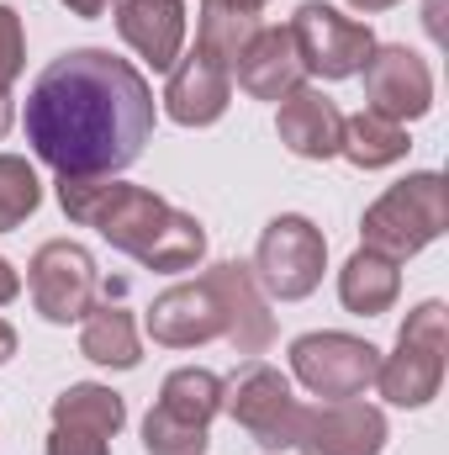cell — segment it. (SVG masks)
Returning a JSON list of instances; mask_svg holds the SVG:
<instances>
[{
  "label": "cell",
  "instance_id": "obj_6",
  "mask_svg": "<svg viewBox=\"0 0 449 455\" xmlns=\"http://www.w3.org/2000/svg\"><path fill=\"white\" fill-rule=\"evenodd\" d=\"M291 43H296V53H302V69H312V75H323V80L359 75L365 59L375 53L370 27L338 16L334 5H318V0L296 11V21H291Z\"/></svg>",
  "mask_w": 449,
  "mask_h": 455
},
{
  "label": "cell",
  "instance_id": "obj_26",
  "mask_svg": "<svg viewBox=\"0 0 449 455\" xmlns=\"http://www.w3.org/2000/svg\"><path fill=\"white\" fill-rule=\"evenodd\" d=\"M16 75H21V21L11 5H0V96Z\"/></svg>",
  "mask_w": 449,
  "mask_h": 455
},
{
  "label": "cell",
  "instance_id": "obj_20",
  "mask_svg": "<svg viewBox=\"0 0 449 455\" xmlns=\"http://www.w3.org/2000/svg\"><path fill=\"white\" fill-rule=\"evenodd\" d=\"M223 408V381L212 371H175L164 381V397H159V413L180 419V424H196L207 429V419Z\"/></svg>",
  "mask_w": 449,
  "mask_h": 455
},
{
  "label": "cell",
  "instance_id": "obj_29",
  "mask_svg": "<svg viewBox=\"0 0 449 455\" xmlns=\"http://www.w3.org/2000/svg\"><path fill=\"white\" fill-rule=\"evenodd\" d=\"M64 5H69L75 16H101V11H106V0H64Z\"/></svg>",
  "mask_w": 449,
  "mask_h": 455
},
{
  "label": "cell",
  "instance_id": "obj_9",
  "mask_svg": "<svg viewBox=\"0 0 449 455\" xmlns=\"http://www.w3.org/2000/svg\"><path fill=\"white\" fill-rule=\"evenodd\" d=\"M32 297H37L43 318H53V323L85 318L91 297H96V259L80 243H43L32 259Z\"/></svg>",
  "mask_w": 449,
  "mask_h": 455
},
{
  "label": "cell",
  "instance_id": "obj_4",
  "mask_svg": "<svg viewBox=\"0 0 449 455\" xmlns=\"http://www.w3.org/2000/svg\"><path fill=\"white\" fill-rule=\"evenodd\" d=\"M439 376H445V307L423 302L402 323L397 355L375 371V381H381V397H391L402 408H418L439 392Z\"/></svg>",
  "mask_w": 449,
  "mask_h": 455
},
{
  "label": "cell",
  "instance_id": "obj_31",
  "mask_svg": "<svg viewBox=\"0 0 449 455\" xmlns=\"http://www.w3.org/2000/svg\"><path fill=\"white\" fill-rule=\"evenodd\" d=\"M16 355V334H11V323H0V365Z\"/></svg>",
  "mask_w": 449,
  "mask_h": 455
},
{
  "label": "cell",
  "instance_id": "obj_23",
  "mask_svg": "<svg viewBox=\"0 0 449 455\" xmlns=\"http://www.w3.org/2000/svg\"><path fill=\"white\" fill-rule=\"evenodd\" d=\"M254 16H243V11H227V5H207V16H201V53H212L217 64H238V53L254 43Z\"/></svg>",
  "mask_w": 449,
  "mask_h": 455
},
{
  "label": "cell",
  "instance_id": "obj_33",
  "mask_svg": "<svg viewBox=\"0 0 449 455\" xmlns=\"http://www.w3.org/2000/svg\"><path fill=\"white\" fill-rule=\"evenodd\" d=\"M5 127H11V107H5V96H0V138H5Z\"/></svg>",
  "mask_w": 449,
  "mask_h": 455
},
{
  "label": "cell",
  "instance_id": "obj_15",
  "mask_svg": "<svg viewBox=\"0 0 449 455\" xmlns=\"http://www.w3.org/2000/svg\"><path fill=\"white\" fill-rule=\"evenodd\" d=\"M148 334L159 344H175V349L223 334V313H217V297L207 291V281H201V286H175V291H164V297L148 307Z\"/></svg>",
  "mask_w": 449,
  "mask_h": 455
},
{
  "label": "cell",
  "instance_id": "obj_5",
  "mask_svg": "<svg viewBox=\"0 0 449 455\" xmlns=\"http://www.w3.org/2000/svg\"><path fill=\"white\" fill-rule=\"evenodd\" d=\"M227 413H232L264 451H286V445H296V435H302V408H296L286 376L270 371V365H259V360L232 376Z\"/></svg>",
  "mask_w": 449,
  "mask_h": 455
},
{
  "label": "cell",
  "instance_id": "obj_13",
  "mask_svg": "<svg viewBox=\"0 0 449 455\" xmlns=\"http://www.w3.org/2000/svg\"><path fill=\"white\" fill-rule=\"evenodd\" d=\"M116 32L154 69H175L180 37H185V5L180 0H116Z\"/></svg>",
  "mask_w": 449,
  "mask_h": 455
},
{
  "label": "cell",
  "instance_id": "obj_24",
  "mask_svg": "<svg viewBox=\"0 0 449 455\" xmlns=\"http://www.w3.org/2000/svg\"><path fill=\"white\" fill-rule=\"evenodd\" d=\"M37 202H43V186H37L32 164H27V159L0 154V233H5V228H16L21 218H32V212H37Z\"/></svg>",
  "mask_w": 449,
  "mask_h": 455
},
{
  "label": "cell",
  "instance_id": "obj_8",
  "mask_svg": "<svg viewBox=\"0 0 449 455\" xmlns=\"http://www.w3.org/2000/svg\"><path fill=\"white\" fill-rule=\"evenodd\" d=\"M323 233L307 223V218H275L259 238V281L275 291V297H307L318 281H323Z\"/></svg>",
  "mask_w": 449,
  "mask_h": 455
},
{
  "label": "cell",
  "instance_id": "obj_14",
  "mask_svg": "<svg viewBox=\"0 0 449 455\" xmlns=\"http://www.w3.org/2000/svg\"><path fill=\"white\" fill-rule=\"evenodd\" d=\"M227 91H232L227 64H217L212 53L196 48V53L169 75L164 101H169V116H175V122H185V127H207V122H217V116L227 112Z\"/></svg>",
  "mask_w": 449,
  "mask_h": 455
},
{
  "label": "cell",
  "instance_id": "obj_27",
  "mask_svg": "<svg viewBox=\"0 0 449 455\" xmlns=\"http://www.w3.org/2000/svg\"><path fill=\"white\" fill-rule=\"evenodd\" d=\"M48 455H106V440H101V435H91V429H69V424H53Z\"/></svg>",
  "mask_w": 449,
  "mask_h": 455
},
{
  "label": "cell",
  "instance_id": "obj_16",
  "mask_svg": "<svg viewBox=\"0 0 449 455\" xmlns=\"http://www.w3.org/2000/svg\"><path fill=\"white\" fill-rule=\"evenodd\" d=\"M207 291L217 297V313H223V334L238 344V355H259L270 344V313L264 302L254 297L243 265H217L207 275Z\"/></svg>",
  "mask_w": 449,
  "mask_h": 455
},
{
  "label": "cell",
  "instance_id": "obj_18",
  "mask_svg": "<svg viewBox=\"0 0 449 455\" xmlns=\"http://www.w3.org/2000/svg\"><path fill=\"white\" fill-rule=\"evenodd\" d=\"M338 297L349 313H386L397 302V265L375 249H359L338 275Z\"/></svg>",
  "mask_w": 449,
  "mask_h": 455
},
{
  "label": "cell",
  "instance_id": "obj_12",
  "mask_svg": "<svg viewBox=\"0 0 449 455\" xmlns=\"http://www.w3.org/2000/svg\"><path fill=\"white\" fill-rule=\"evenodd\" d=\"M238 85L259 101H280L302 85V53L291 43V27H270V32H254V43L238 53Z\"/></svg>",
  "mask_w": 449,
  "mask_h": 455
},
{
  "label": "cell",
  "instance_id": "obj_11",
  "mask_svg": "<svg viewBox=\"0 0 449 455\" xmlns=\"http://www.w3.org/2000/svg\"><path fill=\"white\" fill-rule=\"evenodd\" d=\"M386 440V424L365 403H334L323 413H302L296 445L307 455H375Z\"/></svg>",
  "mask_w": 449,
  "mask_h": 455
},
{
  "label": "cell",
  "instance_id": "obj_30",
  "mask_svg": "<svg viewBox=\"0 0 449 455\" xmlns=\"http://www.w3.org/2000/svg\"><path fill=\"white\" fill-rule=\"evenodd\" d=\"M207 5H227V11H243V16H254L264 0H207Z\"/></svg>",
  "mask_w": 449,
  "mask_h": 455
},
{
  "label": "cell",
  "instance_id": "obj_25",
  "mask_svg": "<svg viewBox=\"0 0 449 455\" xmlns=\"http://www.w3.org/2000/svg\"><path fill=\"white\" fill-rule=\"evenodd\" d=\"M143 445H148V455H207V429L180 424V419L154 408L143 424Z\"/></svg>",
  "mask_w": 449,
  "mask_h": 455
},
{
  "label": "cell",
  "instance_id": "obj_1",
  "mask_svg": "<svg viewBox=\"0 0 449 455\" xmlns=\"http://www.w3.org/2000/svg\"><path fill=\"white\" fill-rule=\"evenodd\" d=\"M154 132L148 80L106 48L59 53L27 96V143L59 175H116Z\"/></svg>",
  "mask_w": 449,
  "mask_h": 455
},
{
  "label": "cell",
  "instance_id": "obj_21",
  "mask_svg": "<svg viewBox=\"0 0 449 455\" xmlns=\"http://www.w3.org/2000/svg\"><path fill=\"white\" fill-rule=\"evenodd\" d=\"M122 419H127V408H122V397L106 392V387H69V392L53 403V424L91 429V435H101V440H112L116 429H122Z\"/></svg>",
  "mask_w": 449,
  "mask_h": 455
},
{
  "label": "cell",
  "instance_id": "obj_28",
  "mask_svg": "<svg viewBox=\"0 0 449 455\" xmlns=\"http://www.w3.org/2000/svg\"><path fill=\"white\" fill-rule=\"evenodd\" d=\"M16 291H21V281H16V270H11V265L0 259V307H5V302H11Z\"/></svg>",
  "mask_w": 449,
  "mask_h": 455
},
{
  "label": "cell",
  "instance_id": "obj_2",
  "mask_svg": "<svg viewBox=\"0 0 449 455\" xmlns=\"http://www.w3.org/2000/svg\"><path fill=\"white\" fill-rule=\"evenodd\" d=\"M59 202L75 223L101 228L116 249L138 254L154 270H191L207 249V233L196 218L175 212L169 202H159L138 186H116V180H96V175H64Z\"/></svg>",
  "mask_w": 449,
  "mask_h": 455
},
{
  "label": "cell",
  "instance_id": "obj_17",
  "mask_svg": "<svg viewBox=\"0 0 449 455\" xmlns=\"http://www.w3.org/2000/svg\"><path fill=\"white\" fill-rule=\"evenodd\" d=\"M280 143L302 159H328L343 143V116L318 91H291L280 107Z\"/></svg>",
  "mask_w": 449,
  "mask_h": 455
},
{
  "label": "cell",
  "instance_id": "obj_19",
  "mask_svg": "<svg viewBox=\"0 0 449 455\" xmlns=\"http://www.w3.org/2000/svg\"><path fill=\"white\" fill-rule=\"evenodd\" d=\"M338 154H349L359 170H375V164H391V159L407 154V132H402V122H391V116L359 112L354 122H343Z\"/></svg>",
  "mask_w": 449,
  "mask_h": 455
},
{
  "label": "cell",
  "instance_id": "obj_32",
  "mask_svg": "<svg viewBox=\"0 0 449 455\" xmlns=\"http://www.w3.org/2000/svg\"><path fill=\"white\" fill-rule=\"evenodd\" d=\"M354 11H386V5H397V0H349Z\"/></svg>",
  "mask_w": 449,
  "mask_h": 455
},
{
  "label": "cell",
  "instance_id": "obj_10",
  "mask_svg": "<svg viewBox=\"0 0 449 455\" xmlns=\"http://www.w3.org/2000/svg\"><path fill=\"white\" fill-rule=\"evenodd\" d=\"M365 96H370V112L391 116V122L423 116L429 96H434L429 64L407 48H381L375 59H365Z\"/></svg>",
  "mask_w": 449,
  "mask_h": 455
},
{
  "label": "cell",
  "instance_id": "obj_7",
  "mask_svg": "<svg viewBox=\"0 0 449 455\" xmlns=\"http://www.w3.org/2000/svg\"><path fill=\"white\" fill-rule=\"evenodd\" d=\"M291 360H296V376L318 397H334V403L359 397L381 371L375 349L365 339H349V334H307V339L291 344Z\"/></svg>",
  "mask_w": 449,
  "mask_h": 455
},
{
  "label": "cell",
  "instance_id": "obj_22",
  "mask_svg": "<svg viewBox=\"0 0 449 455\" xmlns=\"http://www.w3.org/2000/svg\"><path fill=\"white\" fill-rule=\"evenodd\" d=\"M80 349L96 365H116V371L138 365V334H132L127 307H96L91 323H85V334H80Z\"/></svg>",
  "mask_w": 449,
  "mask_h": 455
},
{
  "label": "cell",
  "instance_id": "obj_3",
  "mask_svg": "<svg viewBox=\"0 0 449 455\" xmlns=\"http://www.w3.org/2000/svg\"><path fill=\"white\" fill-rule=\"evenodd\" d=\"M439 233H445V180L439 175H413L365 212V243L386 259L418 254Z\"/></svg>",
  "mask_w": 449,
  "mask_h": 455
}]
</instances>
